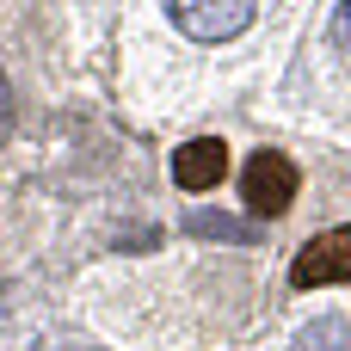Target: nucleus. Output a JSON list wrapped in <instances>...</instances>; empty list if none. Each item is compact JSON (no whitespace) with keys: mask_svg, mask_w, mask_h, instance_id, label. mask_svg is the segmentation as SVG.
Here are the masks:
<instances>
[{"mask_svg":"<svg viewBox=\"0 0 351 351\" xmlns=\"http://www.w3.org/2000/svg\"><path fill=\"white\" fill-rule=\"evenodd\" d=\"M333 37L351 49V0H339V12H333Z\"/></svg>","mask_w":351,"mask_h":351,"instance_id":"6e6552de","label":"nucleus"},{"mask_svg":"<svg viewBox=\"0 0 351 351\" xmlns=\"http://www.w3.org/2000/svg\"><path fill=\"white\" fill-rule=\"evenodd\" d=\"M253 6H259V0H167L173 25H179L185 37H197V43H222V37L247 31V25H253Z\"/></svg>","mask_w":351,"mask_h":351,"instance_id":"f03ea898","label":"nucleus"},{"mask_svg":"<svg viewBox=\"0 0 351 351\" xmlns=\"http://www.w3.org/2000/svg\"><path fill=\"white\" fill-rule=\"evenodd\" d=\"M290 284L296 290H321V284H351V222L308 241L296 259H290Z\"/></svg>","mask_w":351,"mask_h":351,"instance_id":"7ed1b4c3","label":"nucleus"},{"mask_svg":"<svg viewBox=\"0 0 351 351\" xmlns=\"http://www.w3.org/2000/svg\"><path fill=\"white\" fill-rule=\"evenodd\" d=\"M222 173H228V142H216V136H191V142L173 154L179 191H216Z\"/></svg>","mask_w":351,"mask_h":351,"instance_id":"20e7f679","label":"nucleus"},{"mask_svg":"<svg viewBox=\"0 0 351 351\" xmlns=\"http://www.w3.org/2000/svg\"><path fill=\"white\" fill-rule=\"evenodd\" d=\"M185 234L234 241V247H253V241H259V234H253V222H234V216H222V210H191V216H185Z\"/></svg>","mask_w":351,"mask_h":351,"instance_id":"39448f33","label":"nucleus"},{"mask_svg":"<svg viewBox=\"0 0 351 351\" xmlns=\"http://www.w3.org/2000/svg\"><path fill=\"white\" fill-rule=\"evenodd\" d=\"M290 351H351V321L346 315H321V321H308V327L296 333Z\"/></svg>","mask_w":351,"mask_h":351,"instance_id":"423d86ee","label":"nucleus"},{"mask_svg":"<svg viewBox=\"0 0 351 351\" xmlns=\"http://www.w3.org/2000/svg\"><path fill=\"white\" fill-rule=\"evenodd\" d=\"M241 197H247V210L253 216H284L290 204H296V167H290V154H278V148H259L247 167H241Z\"/></svg>","mask_w":351,"mask_h":351,"instance_id":"f257e3e1","label":"nucleus"},{"mask_svg":"<svg viewBox=\"0 0 351 351\" xmlns=\"http://www.w3.org/2000/svg\"><path fill=\"white\" fill-rule=\"evenodd\" d=\"M12 136V86H6V74H0V142Z\"/></svg>","mask_w":351,"mask_h":351,"instance_id":"0eeeda50","label":"nucleus"}]
</instances>
